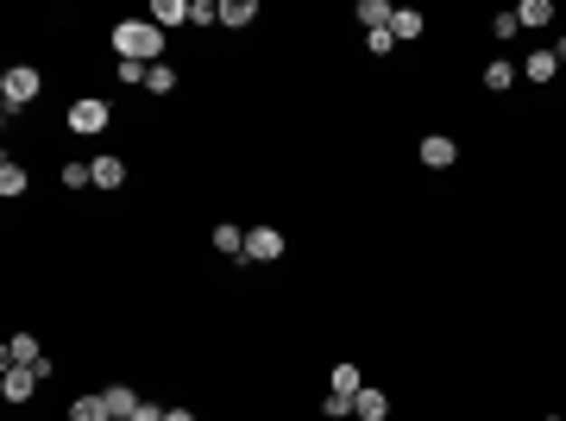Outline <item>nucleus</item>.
Masks as SVG:
<instances>
[{"label":"nucleus","instance_id":"393cba45","mask_svg":"<svg viewBox=\"0 0 566 421\" xmlns=\"http://www.w3.org/2000/svg\"><path fill=\"white\" fill-rule=\"evenodd\" d=\"M89 182H95L89 164H63V189H89Z\"/></svg>","mask_w":566,"mask_h":421},{"label":"nucleus","instance_id":"4be33fe9","mask_svg":"<svg viewBox=\"0 0 566 421\" xmlns=\"http://www.w3.org/2000/svg\"><path fill=\"white\" fill-rule=\"evenodd\" d=\"M189 25H221V0H189Z\"/></svg>","mask_w":566,"mask_h":421},{"label":"nucleus","instance_id":"2eb2a0df","mask_svg":"<svg viewBox=\"0 0 566 421\" xmlns=\"http://www.w3.org/2000/svg\"><path fill=\"white\" fill-rule=\"evenodd\" d=\"M422 13H416V6H397V19H391V32H397V44H416V38H422Z\"/></svg>","mask_w":566,"mask_h":421},{"label":"nucleus","instance_id":"2f4dec72","mask_svg":"<svg viewBox=\"0 0 566 421\" xmlns=\"http://www.w3.org/2000/svg\"><path fill=\"white\" fill-rule=\"evenodd\" d=\"M548 421H561V416H548Z\"/></svg>","mask_w":566,"mask_h":421},{"label":"nucleus","instance_id":"1a4fd4ad","mask_svg":"<svg viewBox=\"0 0 566 421\" xmlns=\"http://www.w3.org/2000/svg\"><path fill=\"white\" fill-rule=\"evenodd\" d=\"M145 19H151L157 32H164V25H189V0H151Z\"/></svg>","mask_w":566,"mask_h":421},{"label":"nucleus","instance_id":"9b49d317","mask_svg":"<svg viewBox=\"0 0 566 421\" xmlns=\"http://www.w3.org/2000/svg\"><path fill=\"white\" fill-rule=\"evenodd\" d=\"M38 359H44V352H38V340H32V333H13V340H6V352H0V365H38Z\"/></svg>","mask_w":566,"mask_h":421},{"label":"nucleus","instance_id":"ddd939ff","mask_svg":"<svg viewBox=\"0 0 566 421\" xmlns=\"http://www.w3.org/2000/svg\"><path fill=\"white\" fill-rule=\"evenodd\" d=\"M89 170H95V189H120V182H127V164H120L114 151H108V157H95Z\"/></svg>","mask_w":566,"mask_h":421},{"label":"nucleus","instance_id":"b1692460","mask_svg":"<svg viewBox=\"0 0 566 421\" xmlns=\"http://www.w3.org/2000/svg\"><path fill=\"white\" fill-rule=\"evenodd\" d=\"M365 51H372V57H391V51H397V32H391V25H384V32H365Z\"/></svg>","mask_w":566,"mask_h":421},{"label":"nucleus","instance_id":"f257e3e1","mask_svg":"<svg viewBox=\"0 0 566 421\" xmlns=\"http://www.w3.org/2000/svg\"><path fill=\"white\" fill-rule=\"evenodd\" d=\"M114 57L120 63H164V32L151 19H120L114 25Z\"/></svg>","mask_w":566,"mask_h":421},{"label":"nucleus","instance_id":"20e7f679","mask_svg":"<svg viewBox=\"0 0 566 421\" xmlns=\"http://www.w3.org/2000/svg\"><path fill=\"white\" fill-rule=\"evenodd\" d=\"M283 258V233L278 227H252L246 233V265H278Z\"/></svg>","mask_w":566,"mask_h":421},{"label":"nucleus","instance_id":"dca6fc26","mask_svg":"<svg viewBox=\"0 0 566 421\" xmlns=\"http://www.w3.org/2000/svg\"><path fill=\"white\" fill-rule=\"evenodd\" d=\"M359 19H365V32H384V25L397 19V6H391V0H359Z\"/></svg>","mask_w":566,"mask_h":421},{"label":"nucleus","instance_id":"f8f14e48","mask_svg":"<svg viewBox=\"0 0 566 421\" xmlns=\"http://www.w3.org/2000/svg\"><path fill=\"white\" fill-rule=\"evenodd\" d=\"M548 19H554V0H523V6H516V25H523V32H542Z\"/></svg>","mask_w":566,"mask_h":421},{"label":"nucleus","instance_id":"4468645a","mask_svg":"<svg viewBox=\"0 0 566 421\" xmlns=\"http://www.w3.org/2000/svg\"><path fill=\"white\" fill-rule=\"evenodd\" d=\"M214 252H227V258H246V233H240L233 220H214Z\"/></svg>","mask_w":566,"mask_h":421},{"label":"nucleus","instance_id":"bb28decb","mask_svg":"<svg viewBox=\"0 0 566 421\" xmlns=\"http://www.w3.org/2000/svg\"><path fill=\"white\" fill-rule=\"evenodd\" d=\"M321 416H334V421H340V416H353V397H334V390H327V403H321Z\"/></svg>","mask_w":566,"mask_h":421},{"label":"nucleus","instance_id":"a878e982","mask_svg":"<svg viewBox=\"0 0 566 421\" xmlns=\"http://www.w3.org/2000/svg\"><path fill=\"white\" fill-rule=\"evenodd\" d=\"M491 32H497V38H516V32H523V25H516V6H510V13H497V19H491Z\"/></svg>","mask_w":566,"mask_h":421},{"label":"nucleus","instance_id":"a211bd4d","mask_svg":"<svg viewBox=\"0 0 566 421\" xmlns=\"http://www.w3.org/2000/svg\"><path fill=\"white\" fill-rule=\"evenodd\" d=\"M510 82H516V63H510V57H491V63H485V89H491V95H504Z\"/></svg>","mask_w":566,"mask_h":421},{"label":"nucleus","instance_id":"412c9836","mask_svg":"<svg viewBox=\"0 0 566 421\" xmlns=\"http://www.w3.org/2000/svg\"><path fill=\"white\" fill-rule=\"evenodd\" d=\"M0 195H6V201H13V195H25V170H19L13 157L0 164Z\"/></svg>","mask_w":566,"mask_h":421},{"label":"nucleus","instance_id":"6e6552de","mask_svg":"<svg viewBox=\"0 0 566 421\" xmlns=\"http://www.w3.org/2000/svg\"><path fill=\"white\" fill-rule=\"evenodd\" d=\"M353 416H359V421H391V397H384V390H372V384H365V390H359V397H353Z\"/></svg>","mask_w":566,"mask_h":421},{"label":"nucleus","instance_id":"7ed1b4c3","mask_svg":"<svg viewBox=\"0 0 566 421\" xmlns=\"http://www.w3.org/2000/svg\"><path fill=\"white\" fill-rule=\"evenodd\" d=\"M108 120H114V108H108L101 95H82V101L70 108V133H82V139H95V133H108Z\"/></svg>","mask_w":566,"mask_h":421},{"label":"nucleus","instance_id":"f3484780","mask_svg":"<svg viewBox=\"0 0 566 421\" xmlns=\"http://www.w3.org/2000/svg\"><path fill=\"white\" fill-rule=\"evenodd\" d=\"M252 19H259V0H221V25L240 32V25H252Z\"/></svg>","mask_w":566,"mask_h":421},{"label":"nucleus","instance_id":"0eeeda50","mask_svg":"<svg viewBox=\"0 0 566 421\" xmlns=\"http://www.w3.org/2000/svg\"><path fill=\"white\" fill-rule=\"evenodd\" d=\"M101 403H108V416H114V421H133V409H139L145 397L133 390V384H108V390H101Z\"/></svg>","mask_w":566,"mask_h":421},{"label":"nucleus","instance_id":"6ab92c4d","mask_svg":"<svg viewBox=\"0 0 566 421\" xmlns=\"http://www.w3.org/2000/svg\"><path fill=\"white\" fill-rule=\"evenodd\" d=\"M365 390V371L359 365H334V397H359Z\"/></svg>","mask_w":566,"mask_h":421},{"label":"nucleus","instance_id":"c756f323","mask_svg":"<svg viewBox=\"0 0 566 421\" xmlns=\"http://www.w3.org/2000/svg\"><path fill=\"white\" fill-rule=\"evenodd\" d=\"M164 421H195V416L189 409H164Z\"/></svg>","mask_w":566,"mask_h":421},{"label":"nucleus","instance_id":"5701e85b","mask_svg":"<svg viewBox=\"0 0 566 421\" xmlns=\"http://www.w3.org/2000/svg\"><path fill=\"white\" fill-rule=\"evenodd\" d=\"M145 89H151V95H170V89H176V70H170V63H151Z\"/></svg>","mask_w":566,"mask_h":421},{"label":"nucleus","instance_id":"9d476101","mask_svg":"<svg viewBox=\"0 0 566 421\" xmlns=\"http://www.w3.org/2000/svg\"><path fill=\"white\" fill-rule=\"evenodd\" d=\"M523 76H529V82H535V89H548V82H554V76H561V57H554V51H535V57H529V63H523Z\"/></svg>","mask_w":566,"mask_h":421},{"label":"nucleus","instance_id":"423d86ee","mask_svg":"<svg viewBox=\"0 0 566 421\" xmlns=\"http://www.w3.org/2000/svg\"><path fill=\"white\" fill-rule=\"evenodd\" d=\"M416 157H422L428 170H453V164H459V145L447 139V133H428V139L416 145Z\"/></svg>","mask_w":566,"mask_h":421},{"label":"nucleus","instance_id":"7c9ffc66","mask_svg":"<svg viewBox=\"0 0 566 421\" xmlns=\"http://www.w3.org/2000/svg\"><path fill=\"white\" fill-rule=\"evenodd\" d=\"M548 51H554V57H561V63H566V38H561V44H548Z\"/></svg>","mask_w":566,"mask_h":421},{"label":"nucleus","instance_id":"c85d7f7f","mask_svg":"<svg viewBox=\"0 0 566 421\" xmlns=\"http://www.w3.org/2000/svg\"><path fill=\"white\" fill-rule=\"evenodd\" d=\"M133 421H164V409H157V403H139V409H133Z\"/></svg>","mask_w":566,"mask_h":421},{"label":"nucleus","instance_id":"f03ea898","mask_svg":"<svg viewBox=\"0 0 566 421\" xmlns=\"http://www.w3.org/2000/svg\"><path fill=\"white\" fill-rule=\"evenodd\" d=\"M38 95H44V76H38L32 63H13V70L0 76V108H6V120H13L19 108H32Z\"/></svg>","mask_w":566,"mask_h":421},{"label":"nucleus","instance_id":"aec40b11","mask_svg":"<svg viewBox=\"0 0 566 421\" xmlns=\"http://www.w3.org/2000/svg\"><path fill=\"white\" fill-rule=\"evenodd\" d=\"M70 421H114V416H108V403H101V390H95V397H76V403H70Z\"/></svg>","mask_w":566,"mask_h":421},{"label":"nucleus","instance_id":"cd10ccee","mask_svg":"<svg viewBox=\"0 0 566 421\" xmlns=\"http://www.w3.org/2000/svg\"><path fill=\"white\" fill-rule=\"evenodd\" d=\"M114 76H120V82H145V76H151V63H114Z\"/></svg>","mask_w":566,"mask_h":421},{"label":"nucleus","instance_id":"39448f33","mask_svg":"<svg viewBox=\"0 0 566 421\" xmlns=\"http://www.w3.org/2000/svg\"><path fill=\"white\" fill-rule=\"evenodd\" d=\"M38 384H44V378H38L32 365H6V371H0V397H6V403H32Z\"/></svg>","mask_w":566,"mask_h":421}]
</instances>
